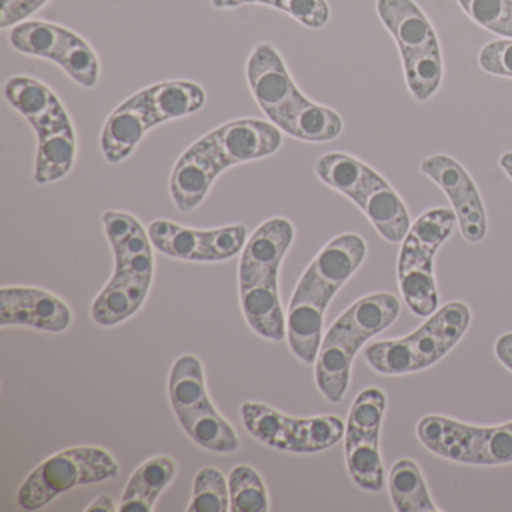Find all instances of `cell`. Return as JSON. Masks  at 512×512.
Masks as SVG:
<instances>
[{
    "instance_id": "1",
    "label": "cell",
    "mask_w": 512,
    "mask_h": 512,
    "mask_svg": "<svg viewBox=\"0 0 512 512\" xmlns=\"http://www.w3.org/2000/svg\"><path fill=\"white\" fill-rule=\"evenodd\" d=\"M283 145L281 131L262 119L226 122L194 142L176 161L170 196L182 214L196 211L221 173L236 164L271 157Z\"/></svg>"
},
{
    "instance_id": "2",
    "label": "cell",
    "mask_w": 512,
    "mask_h": 512,
    "mask_svg": "<svg viewBox=\"0 0 512 512\" xmlns=\"http://www.w3.org/2000/svg\"><path fill=\"white\" fill-rule=\"evenodd\" d=\"M367 244L355 233H344L329 241L308 265L296 284L287 314V341L293 355L314 364L323 340L328 305L338 290L361 268Z\"/></svg>"
},
{
    "instance_id": "3",
    "label": "cell",
    "mask_w": 512,
    "mask_h": 512,
    "mask_svg": "<svg viewBox=\"0 0 512 512\" xmlns=\"http://www.w3.org/2000/svg\"><path fill=\"white\" fill-rule=\"evenodd\" d=\"M247 80L269 122L293 139L326 143L343 133L340 115L313 103L299 91L280 52L271 43L254 47L247 62Z\"/></svg>"
},
{
    "instance_id": "4",
    "label": "cell",
    "mask_w": 512,
    "mask_h": 512,
    "mask_svg": "<svg viewBox=\"0 0 512 512\" xmlns=\"http://www.w3.org/2000/svg\"><path fill=\"white\" fill-rule=\"evenodd\" d=\"M104 232L115 254V271L92 304L98 325L116 326L133 317L145 304L154 280V244L148 229L124 211L103 214Z\"/></svg>"
},
{
    "instance_id": "5",
    "label": "cell",
    "mask_w": 512,
    "mask_h": 512,
    "mask_svg": "<svg viewBox=\"0 0 512 512\" xmlns=\"http://www.w3.org/2000/svg\"><path fill=\"white\" fill-rule=\"evenodd\" d=\"M397 296L380 292L353 302L323 335L317 355L316 385L329 403L343 400L350 385V373L359 350L371 338L382 334L400 316Z\"/></svg>"
},
{
    "instance_id": "6",
    "label": "cell",
    "mask_w": 512,
    "mask_h": 512,
    "mask_svg": "<svg viewBox=\"0 0 512 512\" xmlns=\"http://www.w3.org/2000/svg\"><path fill=\"white\" fill-rule=\"evenodd\" d=\"M205 103V89L188 80H170L142 89L107 118L100 140L104 158L107 163L121 164L152 128L194 115Z\"/></svg>"
},
{
    "instance_id": "7",
    "label": "cell",
    "mask_w": 512,
    "mask_h": 512,
    "mask_svg": "<svg viewBox=\"0 0 512 512\" xmlns=\"http://www.w3.org/2000/svg\"><path fill=\"white\" fill-rule=\"evenodd\" d=\"M4 95L37 134L34 181L47 185L64 179L76 163L77 134L58 95L29 76L11 77Z\"/></svg>"
},
{
    "instance_id": "8",
    "label": "cell",
    "mask_w": 512,
    "mask_h": 512,
    "mask_svg": "<svg viewBox=\"0 0 512 512\" xmlns=\"http://www.w3.org/2000/svg\"><path fill=\"white\" fill-rule=\"evenodd\" d=\"M317 178L352 200L385 241L398 244L409 232L410 215L397 191L367 164L343 152L317 160Z\"/></svg>"
},
{
    "instance_id": "9",
    "label": "cell",
    "mask_w": 512,
    "mask_h": 512,
    "mask_svg": "<svg viewBox=\"0 0 512 512\" xmlns=\"http://www.w3.org/2000/svg\"><path fill=\"white\" fill-rule=\"evenodd\" d=\"M470 320L472 314L464 302H449L427 317V322L412 334L371 343L364 350V359L374 371L385 376L427 370L460 343Z\"/></svg>"
},
{
    "instance_id": "10",
    "label": "cell",
    "mask_w": 512,
    "mask_h": 512,
    "mask_svg": "<svg viewBox=\"0 0 512 512\" xmlns=\"http://www.w3.org/2000/svg\"><path fill=\"white\" fill-rule=\"evenodd\" d=\"M377 14L394 37L410 94L427 101L443 79L442 50L430 20L413 0H377Z\"/></svg>"
},
{
    "instance_id": "11",
    "label": "cell",
    "mask_w": 512,
    "mask_h": 512,
    "mask_svg": "<svg viewBox=\"0 0 512 512\" xmlns=\"http://www.w3.org/2000/svg\"><path fill=\"white\" fill-rule=\"evenodd\" d=\"M457 223V215L451 209H431L410 226L403 239L398 257V286L404 302L416 316L430 317L439 310L434 256Z\"/></svg>"
},
{
    "instance_id": "12",
    "label": "cell",
    "mask_w": 512,
    "mask_h": 512,
    "mask_svg": "<svg viewBox=\"0 0 512 512\" xmlns=\"http://www.w3.org/2000/svg\"><path fill=\"white\" fill-rule=\"evenodd\" d=\"M169 398L179 424L197 445L215 454H235L241 449L235 428L209 398L205 370L196 355L176 359L169 374Z\"/></svg>"
},
{
    "instance_id": "13",
    "label": "cell",
    "mask_w": 512,
    "mask_h": 512,
    "mask_svg": "<svg viewBox=\"0 0 512 512\" xmlns=\"http://www.w3.org/2000/svg\"><path fill=\"white\" fill-rule=\"evenodd\" d=\"M119 472L118 461L106 449L74 446L38 464L20 485L17 502L26 511H37L79 485L109 481Z\"/></svg>"
},
{
    "instance_id": "14",
    "label": "cell",
    "mask_w": 512,
    "mask_h": 512,
    "mask_svg": "<svg viewBox=\"0 0 512 512\" xmlns=\"http://www.w3.org/2000/svg\"><path fill=\"white\" fill-rule=\"evenodd\" d=\"M422 445L446 460L472 466L512 463V422L475 427L446 416H424L416 425Z\"/></svg>"
},
{
    "instance_id": "15",
    "label": "cell",
    "mask_w": 512,
    "mask_h": 512,
    "mask_svg": "<svg viewBox=\"0 0 512 512\" xmlns=\"http://www.w3.org/2000/svg\"><path fill=\"white\" fill-rule=\"evenodd\" d=\"M386 410V394L376 386L365 388L350 407L344 434L347 470L356 485L379 493L385 487L380 454V428Z\"/></svg>"
},
{
    "instance_id": "16",
    "label": "cell",
    "mask_w": 512,
    "mask_h": 512,
    "mask_svg": "<svg viewBox=\"0 0 512 512\" xmlns=\"http://www.w3.org/2000/svg\"><path fill=\"white\" fill-rule=\"evenodd\" d=\"M10 43L23 55L55 62L82 88L92 89L100 82L97 53L85 38L64 26L41 20L23 22L11 31Z\"/></svg>"
},
{
    "instance_id": "17",
    "label": "cell",
    "mask_w": 512,
    "mask_h": 512,
    "mask_svg": "<svg viewBox=\"0 0 512 512\" xmlns=\"http://www.w3.org/2000/svg\"><path fill=\"white\" fill-rule=\"evenodd\" d=\"M148 235L164 256L185 262L217 263L241 253L248 230L242 224L200 230L169 220H155L148 226Z\"/></svg>"
},
{
    "instance_id": "18",
    "label": "cell",
    "mask_w": 512,
    "mask_h": 512,
    "mask_svg": "<svg viewBox=\"0 0 512 512\" xmlns=\"http://www.w3.org/2000/svg\"><path fill=\"white\" fill-rule=\"evenodd\" d=\"M421 172L448 197L463 238L472 244L484 241L487 214L481 194L466 169L448 155H433L422 161Z\"/></svg>"
},
{
    "instance_id": "19",
    "label": "cell",
    "mask_w": 512,
    "mask_h": 512,
    "mask_svg": "<svg viewBox=\"0 0 512 512\" xmlns=\"http://www.w3.org/2000/svg\"><path fill=\"white\" fill-rule=\"evenodd\" d=\"M73 323V311L64 299L38 287L10 286L0 289V325L28 326L61 334Z\"/></svg>"
},
{
    "instance_id": "20",
    "label": "cell",
    "mask_w": 512,
    "mask_h": 512,
    "mask_svg": "<svg viewBox=\"0 0 512 512\" xmlns=\"http://www.w3.org/2000/svg\"><path fill=\"white\" fill-rule=\"evenodd\" d=\"M295 239V227L287 218L274 217L260 224L247 239L239 260V289L278 283L281 263Z\"/></svg>"
},
{
    "instance_id": "21",
    "label": "cell",
    "mask_w": 512,
    "mask_h": 512,
    "mask_svg": "<svg viewBox=\"0 0 512 512\" xmlns=\"http://www.w3.org/2000/svg\"><path fill=\"white\" fill-rule=\"evenodd\" d=\"M178 464L169 455H155L143 461L125 485L119 511L152 512L163 491L175 481Z\"/></svg>"
},
{
    "instance_id": "22",
    "label": "cell",
    "mask_w": 512,
    "mask_h": 512,
    "mask_svg": "<svg viewBox=\"0 0 512 512\" xmlns=\"http://www.w3.org/2000/svg\"><path fill=\"white\" fill-rule=\"evenodd\" d=\"M242 313L250 328L271 341L287 338V317L281 305L278 283H263L239 289Z\"/></svg>"
},
{
    "instance_id": "23",
    "label": "cell",
    "mask_w": 512,
    "mask_h": 512,
    "mask_svg": "<svg viewBox=\"0 0 512 512\" xmlns=\"http://www.w3.org/2000/svg\"><path fill=\"white\" fill-rule=\"evenodd\" d=\"M346 434L343 419L335 415L293 418L284 451L295 454H316L337 445Z\"/></svg>"
},
{
    "instance_id": "24",
    "label": "cell",
    "mask_w": 512,
    "mask_h": 512,
    "mask_svg": "<svg viewBox=\"0 0 512 512\" xmlns=\"http://www.w3.org/2000/svg\"><path fill=\"white\" fill-rule=\"evenodd\" d=\"M389 497L397 512H437L421 469L409 458L398 460L388 476Z\"/></svg>"
},
{
    "instance_id": "25",
    "label": "cell",
    "mask_w": 512,
    "mask_h": 512,
    "mask_svg": "<svg viewBox=\"0 0 512 512\" xmlns=\"http://www.w3.org/2000/svg\"><path fill=\"white\" fill-rule=\"evenodd\" d=\"M241 418L251 436L284 451L292 416L283 415L266 404L245 401L241 406Z\"/></svg>"
},
{
    "instance_id": "26",
    "label": "cell",
    "mask_w": 512,
    "mask_h": 512,
    "mask_svg": "<svg viewBox=\"0 0 512 512\" xmlns=\"http://www.w3.org/2000/svg\"><path fill=\"white\" fill-rule=\"evenodd\" d=\"M230 511L268 512L269 494L262 476L248 464H238L229 473Z\"/></svg>"
},
{
    "instance_id": "27",
    "label": "cell",
    "mask_w": 512,
    "mask_h": 512,
    "mask_svg": "<svg viewBox=\"0 0 512 512\" xmlns=\"http://www.w3.org/2000/svg\"><path fill=\"white\" fill-rule=\"evenodd\" d=\"M188 512L230 511L229 479L217 467H202L193 482Z\"/></svg>"
},
{
    "instance_id": "28",
    "label": "cell",
    "mask_w": 512,
    "mask_h": 512,
    "mask_svg": "<svg viewBox=\"0 0 512 512\" xmlns=\"http://www.w3.org/2000/svg\"><path fill=\"white\" fill-rule=\"evenodd\" d=\"M458 4L476 25L512 40V0H458Z\"/></svg>"
},
{
    "instance_id": "29",
    "label": "cell",
    "mask_w": 512,
    "mask_h": 512,
    "mask_svg": "<svg viewBox=\"0 0 512 512\" xmlns=\"http://www.w3.org/2000/svg\"><path fill=\"white\" fill-rule=\"evenodd\" d=\"M479 65L494 76L512 79V40L493 41L482 47Z\"/></svg>"
},
{
    "instance_id": "30",
    "label": "cell",
    "mask_w": 512,
    "mask_h": 512,
    "mask_svg": "<svg viewBox=\"0 0 512 512\" xmlns=\"http://www.w3.org/2000/svg\"><path fill=\"white\" fill-rule=\"evenodd\" d=\"M50 0H0V29L16 28L28 22Z\"/></svg>"
},
{
    "instance_id": "31",
    "label": "cell",
    "mask_w": 512,
    "mask_h": 512,
    "mask_svg": "<svg viewBox=\"0 0 512 512\" xmlns=\"http://www.w3.org/2000/svg\"><path fill=\"white\" fill-rule=\"evenodd\" d=\"M494 353H496V358L512 373V332L497 338L496 344H494Z\"/></svg>"
},
{
    "instance_id": "32",
    "label": "cell",
    "mask_w": 512,
    "mask_h": 512,
    "mask_svg": "<svg viewBox=\"0 0 512 512\" xmlns=\"http://www.w3.org/2000/svg\"><path fill=\"white\" fill-rule=\"evenodd\" d=\"M86 512H97V511H103V512H115L119 511L118 506H116L115 499H113L112 496H109V494H100V496L97 497V499L92 500L91 503H89L88 508L85 509Z\"/></svg>"
},
{
    "instance_id": "33",
    "label": "cell",
    "mask_w": 512,
    "mask_h": 512,
    "mask_svg": "<svg viewBox=\"0 0 512 512\" xmlns=\"http://www.w3.org/2000/svg\"><path fill=\"white\" fill-rule=\"evenodd\" d=\"M212 7L218 10H232L245 5H262V0H211Z\"/></svg>"
},
{
    "instance_id": "34",
    "label": "cell",
    "mask_w": 512,
    "mask_h": 512,
    "mask_svg": "<svg viewBox=\"0 0 512 512\" xmlns=\"http://www.w3.org/2000/svg\"><path fill=\"white\" fill-rule=\"evenodd\" d=\"M499 164L500 167L505 170L506 175L512 179V151L503 154L502 157H500Z\"/></svg>"
}]
</instances>
